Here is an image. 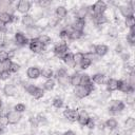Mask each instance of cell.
<instances>
[{
	"mask_svg": "<svg viewBox=\"0 0 135 135\" xmlns=\"http://www.w3.org/2000/svg\"><path fill=\"white\" fill-rule=\"evenodd\" d=\"M104 74L102 73H95L93 76H91V81L94 84H102L104 82Z\"/></svg>",
	"mask_w": 135,
	"mask_h": 135,
	"instance_id": "cell-28",
	"label": "cell"
},
{
	"mask_svg": "<svg viewBox=\"0 0 135 135\" xmlns=\"http://www.w3.org/2000/svg\"><path fill=\"white\" fill-rule=\"evenodd\" d=\"M52 104H53V107L56 108V109H61V108L63 107V99H62L61 97H59V96H56V97L53 98Z\"/></svg>",
	"mask_w": 135,
	"mask_h": 135,
	"instance_id": "cell-37",
	"label": "cell"
},
{
	"mask_svg": "<svg viewBox=\"0 0 135 135\" xmlns=\"http://www.w3.org/2000/svg\"><path fill=\"white\" fill-rule=\"evenodd\" d=\"M83 32H79V31H76V30H73L71 26H70V34H69V39L70 40H79L83 37Z\"/></svg>",
	"mask_w": 135,
	"mask_h": 135,
	"instance_id": "cell-27",
	"label": "cell"
},
{
	"mask_svg": "<svg viewBox=\"0 0 135 135\" xmlns=\"http://www.w3.org/2000/svg\"><path fill=\"white\" fill-rule=\"evenodd\" d=\"M104 127H105L107 129H109L110 131L116 130V129H118V121H117L116 118L110 117V118H108V119L104 121Z\"/></svg>",
	"mask_w": 135,
	"mask_h": 135,
	"instance_id": "cell-25",
	"label": "cell"
},
{
	"mask_svg": "<svg viewBox=\"0 0 135 135\" xmlns=\"http://www.w3.org/2000/svg\"><path fill=\"white\" fill-rule=\"evenodd\" d=\"M71 27L73 30H76V31H79V32H83V30L85 27V19L75 18L73 23L71 24Z\"/></svg>",
	"mask_w": 135,
	"mask_h": 135,
	"instance_id": "cell-20",
	"label": "cell"
},
{
	"mask_svg": "<svg viewBox=\"0 0 135 135\" xmlns=\"http://www.w3.org/2000/svg\"><path fill=\"white\" fill-rule=\"evenodd\" d=\"M90 117H91V116L88 114V112H86L85 110H80V111H78L77 122H78L80 126L84 127V126L86 124V122H88V120H89Z\"/></svg>",
	"mask_w": 135,
	"mask_h": 135,
	"instance_id": "cell-21",
	"label": "cell"
},
{
	"mask_svg": "<svg viewBox=\"0 0 135 135\" xmlns=\"http://www.w3.org/2000/svg\"><path fill=\"white\" fill-rule=\"evenodd\" d=\"M54 76L56 77V80H57V83L59 84V86H61V88L64 89L68 85H70V75L68 74L66 69L60 68L56 72V74Z\"/></svg>",
	"mask_w": 135,
	"mask_h": 135,
	"instance_id": "cell-1",
	"label": "cell"
},
{
	"mask_svg": "<svg viewBox=\"0 0 135 135\" xmlns=\"http://www.w3.org/2000/svg\"><path fill=\"white\" fill-rule=\"evenodd\" d=\"M68 52H69V45H68V43H66L65 41H61V42L55 44L54 47H53V53H54V55H55L56 57L60 58V59H61Z\"/></svg>",
	"mask_w": 135,
	"mask_h": 135,
	"instance_id": "cell-2",
	"label": "cell"
},
{
	"mask_svg": "<svg viewBox=\"0 0 135 135\" xmlns=\"http://www.w3.org/2000/svg\"><path fill=\"white\" fill-rule=\"evenodd\" d=\"M118 9H119L121 16L124 17V18H129V17H133L134 16V9L131 6H129L128 3L127 4L119 5L118 6Z\"/></svg>",
	"mask_w": 135,
	"mask_h": 135,
	"instance_id": "cell-17",
	"label": "cell"
},
{
	"mask_svg": "<svg viewBox=\"0 0 135 135\" xmlns=\"http://www.w3.org/2000/svg\"><path fill=\"white\" fill-rule=\"evenodd\" d=\"M127 42L131 46L135 45V27L129 30V33L127 34Z\"/></svg>",
	"mask_w": 135,
	"mask_h": 135,
	"instance_id": "cell-32",
	"label": "cell"
},
{
	"mask_svg": "<svg viewBox=\"0 0 135 135\" xmlns=\"http://www.w3.org/2000/svg\"><path fill=\"white\" fill-rule=\"evenodd\" d=\"M81 76L82 73L80 72H74L72 75H70V85L76 88L81 84Z\"/></svg>",
	"mask_w": 135,
	"mask_h": 135,
	"instance_id": "cell-19",
	"label": "cell"
},
{
	"mask_svg": "<svg viewBox=\"0 0 135 135\" xmlns=\"http://www.w3.org/2000/svg\"><path fill=\"white\" fill-rule=\"evenodd\" d=\"M69 34H70V27H63L59 32V37L61 39H69Z\"/></svg>",
	"mask_w": 135,
	"mask_h": 135,
	"instance_id": "cell-43",
	"label": "cell"
},
{
	"mask_svg": "<svg viewBox=\"0 0 135 135\" xmlns=\"http://www.w3.org/2000/svg\"><path fill=\"white\" fill-rule=\"evenodd\" d=\"M73 57H74L75 66H76V65H79L80 62L82 61V59L84 58V53H82V52H77V53H75V54L73 55Z\"/></svg>",
	"mask_w": 135,
	"mask_h": 135,
	"instance_id": "cell-38",
	"label": "cell"
},
{
	"mask_svg": "<svg viewBox=\"0 0 135 135\" xmlns=\"http://www.w3.org/2000/svg\"><path fill=\"white\" fill-rule=\"evenodd\" d=\"M124 109H126V103H124V101H121V100H113L108 108L109 112L113 115L121 113Z\"/></svg>",
	"mask_w": 135,
	"mask_h": 135,
	"instance_id": "cell-3",
	"label": "cell"
},
{
	"mask_svg": "<svg viewBox=\"0 0 135 135\" xmlns=\"http://www.w3.org/2000/svg\"><path fill=\"white\" fill-rule=\"evenodd\" d=\"M0 20L4 23V24H11L13 22H15L16 20H18L16 18V16L12 13H8V12H0Z\"/></svg>",
	"mask_w": 135,
	"mask_h": 135,
	"instance_id": "cell-15",
	"label": "cell"
},
{
	"mask_svg": "<svg viewBox=\"0 0 135 135\" xmlns=\"http://www.w3.org/2000/svg\"><path fill=\"white\" fill-rule=\"evenodd\" d=\"M124 24H126V26H127L129 30L134 28V27H135V18H134V16H133V17H129V18H126Z\"/></svg>",
	"mask_w": 135,
	"mask_h": 135,
	"instance_id": "cell-41",
	"label": "cell"
},
{
	"mask_svg": "<svg viewBox=\"0 0 135 135\" xmlns=\"http://www.w3.org/2000/svg\"><path fill=\"white\" fill-rule=\"evenodd\" d=\"M92 21L97 25H102L108 22V18L104 14H94L91 16Z\"/></svg>",
	"mask_w": 135,
	"mask_h": 135,
	"instance_id": "cell-22",
	"label": "cell"
},
{
	"mask_svg": "<svg viewBox=\"0 0 135 135\" xmlns=\"http://www.w3.org/2000/svg\"><path fill=\"white\" fill-rule=\"evenodd\" d=\"M105 86H107V90H108L109 92L118 91V88H119V79H116V78H109V79L105 81Z\"/></svg>",
	"mask_w": 135,
	"mask_h": 135,
	"instance_id": "cell-18",
	"label": "cell"
},
{
	"mask_svg": "<svg viewBox=\"0 0 135 135\" xmlns=\"http://www.w3.org/2000/svg\"><path fill=\"white\" fill-rule=\"evenodd\" d=\"M38 39H39V41L42 43V45H43L44 47H46L47 45H50V44L52 43V38H51L49 35H46V34H41V35L38 37Z\"/></svg>",
	"mask_w": 135,
	"mask_h": 135,
	"instance_id": "cell-35",
	"label": "cell"
},
{
	"mask_svg": "<svg viewBox=\"0 0 135 135\" xmlns=\"http://www.w3.org/2000/svg\"><path fill=\"white\" fill-rule=\"evenodd\" d=\"M3 132H4V127L2 124H0V135L3 134Z\"/></svg>",
	"mask_w": 135,
	"mask_h": 135,
	"instance_id": "cell-53",
	"label": "cell"
},
{
	"mask_svg": "<svg viewBox=\"0 0 135 135\" xmlns=\"http://www.w3.org/2000/svg\"><path fill=\"white\" fill-rule=\"evenodd\" d=\"M109 52V46L103 44V43H100V44H96L94 45V55L98 56V57H103L108 54Z\"/></svg>",
	"mask_w": 135,
	"mask_h": 135,
	"instance_id": "cell-16",
	"label": "cell"
},
{
	"mask_svg": "<svg viewBox=\"0 0 135 135\" xmlns=\"http://www.w3.org/2000/svg\"><path fill=\"white\" fill-rule=\"evenodd\" d=\"M85 127H88L90 130H92V129H94V128H95V120H94V118H93V117H90V118H89V120H88V122H86Z\"/></svg>",
	"mask_w": 135,
	"mask_h": 135,
	"instance_id": "cell-47",
	"label": "cell"
},
{
	"mask_svg": "<svg viewBox=\"0 0 135 135\" xmlns=\"http://www.w3.org/2000/svg\"><path fill=\"white\" fill-rule=\"evenodd\" d=\"M12 73L8 70H0V81H6L11 78Z\"/></svg>",
	"mask_w": 135,
	"mask_h": 135,
	"instance_id": "cell-39",
	"label": "cell"
},
{
	"mask_svg": "<svg viewBox=\"0 0 135 135\" xmlns=\"http://www.w3.org/2000/svg\"><path fill=\"white\" fill-rule=\"evenodd\" d=\"M28 49H30L31 52H33L35 54H40L45 50V47L42 45V43L39 41L38 38H31L30 39Z\"/></svg>",
	"mask_w": 135,
	"mask_h": 135,
	"instance_id": "cell-5",
	"label": "cell"
},
{
	"mask_svg": "<svg viewBox=\"0 0 135 135\" xmlns=\"http://www.w3.org/2000/svg\"><path fill=\"white\" fill-rule=\"evenodd\" d=\"M31 135H32V134H31Z\"/></svg>",
	"mask_w": 135,
	"mask_h": 135,
	"instance_id": "cell-55",
	"label": "cell"
},
{
	"mask_svg": "<svg viewBox=\"0 0 135 135\" xmlns=\"http://www.w3.org/2000/svg\"><path fill=\"white\" fill-rule=\"evenodd\" d=\"M54 75H55V72H54L51 68H43V69L41 70L40 77H42V78H44L45 80H47V79H52V78L54 77Z\"/></svg>",
	"mask_w": 135,
	"mask_h": 135,
	"instance_id": "cell-29",
	"label": "cell"
},
{
	"mask_svg": "<svg viewBox=\"0 0 135 135\" xmlns=\"http://www.w3.org/2000/svg\"><path fill=\"white\" fill-rule=\"evenodd\" d=\"M129 57H130V55L129 54H124V55H122V58H123V60H129Z\"/></svg>",
	"mask_w": 135,
	"mask_h": 135,
	"instance_id": "cell-52",
	"label": "cell"
},
{
	"mask_svg": "<svg viewBox=\"0 0 135 135\" xmlns=\"http://www.w3.org/2000/svg\"><path fill=\"white\" fill-rule=\"evenodd\" d=\"M128 82L135 88V72H134V69H132L129 73V77H128Z\"/></svg>",
	"mask_w": 135,
	"mask_h": 135,
	"instance_id": "cell-44",
	"label": "cell"
},
{
	"mask_svg": "<svg viewBox=\"0 0 135 135\" xmlns=\"http://www.w3.org/2000/svg\"><path fill=\"white\" fill-rule=\"evenodd\" d=\"M63 116L66 120L71 121V122H75L77 121V117H78V110L76 109H72V108H66L63 111Z\"/></svg>",
	"mask_w": 135,
	"mask_h": 135,
	"instance_id": "cell-13",
	"label": "cell"
},
{
	"mask_svg": "<svg viewBox=\"0 0 135 135\" xmlns=\"http://www.w3.org/2000/svg\"><path fill=\"white\" fill-rule=\"evenodd\" d=\"M20 64L18 63V62H15V61H9L8 62V68H7V70L11 72V73H17V72H19V70H20Z\"/></svg>",
	"mask_w": 135,
	"mask_h": 135,
	"instance_id": "cell-36",
	"label": "cell"
},
{
	"mask_svg": "<svg viewBox=\"0 0 135 135\" xmlns=\"http://www.w3.org/2000/svg\"><path fill=\"white\" fill-rule=\"evenodd\" d=\"M89 82H91V76L85 74V73H82V76H81V84L80 85H86Z\"/></svg>",
	"mask_w": 135,
	"mask_h": 135,
	"instance_id": "cell-46",
	"label": "cell"
},
{
	"mask_svg": "<svg viewBox=\"0 0 135 135\" xmlns=\"http://www.w3.org/2000/svg\"><path fill=\"white\" fill-rule=\"evenodd\" d=\"M118 91H120L121 93L123 94H132L134 93L135 91V88L132 86L128 80H122V79H119V88H118Z\"/></svg>",
	"mask_w": 135,
	"mask_h": 135,
	"instance_id": "cell-10",
	"label": "cell"
},
{
	"mask_svg": "<svg viewBox=\"0 0 135 135\" xmlns=\"http://www.w3.org/2000/svg\"><path fill=\"white\" fill-rule=\"evenodd\" d=\"M73 53H71V52H68L61 59H62V61L68 65V66H70V68H74L75 66V62H74V57H73Z\"/></svg>",
	"mask_w": 135,
	"mask_h": 135,
	"instance_id": "cell-26",
	"label": "cell"
},
{
	"mask_svg": "<svg viewBox=\"0 0 135 135\" xmlns=\"http://www.w3.org/2000/svg\"><path fill=\"white\" fill-rule=\"evenodd\" d=\"M55 86H56V81H55L54 78L45 80V81L43 82V84H42V89H43L44 91H49V92H50V91H53V90L55 89Z\"/></svg>",
	"mask_w": 135,
	"mask_h": 135,
	"instance_id": "cell-31",
	"label": "cell"
},
{
	"mask_svg": "<svg viewBox=\"0 0 135 135\" xmlns=\"http://www.w3.org/2000/svg\"><path fill=\"white\" fill-rule=\"evenodd\" d=\"M13 110H14V111H16V112H18V113H21V114H22L23 112H25L26 107H25V104H24V103L19 102V103H16V104L14 105Z\"/></svg>",
	"mask_w": 135,
	"mask_h": 135,
	"instance_id": "cell-42",
	"label": "cell"
},
{
	"mask_svg": "<svg viewBox=\"0 0 135 135\" xmlns=\"http://www.w3.org/2000/svg\"><path fill=\"white\" fill-rule=\"evenodd\" d=\"M126 102H127V104H131V105L134 103V95H133V93H132V94H128V95H127ZM126 102H124V103H126Z\"/></svg>",
	"mask_w": 135,
	"mask_h": 135,
	"instance_id": "cell-48",
	"label": "cell"
},
{
	"mask_svg": "<svg viewBox=\"0 0 135 135\" xmlns=\"http://www.w3.org/2000/svg\"><path fill=\"white\" fill-rule=\"evenodd\" d=\"M40 74H41V69H39V66L36 65H32L26 70V77L31 80L38 79L40 77Z\"/></svg>",
	"mask_w": 135,
	"mask_h": 135,
	"instance_id": "cell-9",
	"label": "cell"
},
{
	"mask_svg": "<svg viewBox=\"0 0 135 135\" xmlns=\"http://www.w3.org/2000/svg\"><path fill=\"white\" fill-rule=\"evenodd\" d=\"M32 7V2L28 1V0H20L16 3V6H15V9L22 14V15H25V14H28L30 9Z\"/></svg>",
	"mask_w": 135,
	"mask_h": 135,
	"instance_id": "cell-6",
	"label": "cell"
},
{
	"mask_svg": "<svg viewBox=\"0 0 135 135\" xmlns=\"http://www.w3.org/2000/svg\"><path fill=\"white\" fill-rule=\"evenodd\" d=\"M22 118V114L21 113H18L14 110H11L7 112L6 114V121H7V124H17Z\"/></svg>",
	"mask_w": 135,
	"mask_h": 135,
	"instance_id": "cell-7",
	"label": "cell"
},
{
	"mask_svg": "<svg viewBox=\"0 0 135 135\" xmlns=\"http://www.w3.org/2000/svg\"><path fill=\"white\" fill-rule=\"evenodd\" d=\"M92 63H93V60L91 59V58H89L85 54H84V58L82 59V61L80 62V64L78 65L81 70H86V69H89L91 65H92Z\"/></svg>",
	"mask_w": 135,
	"mask_h": 135,
	"instance_id": "cell-33",
	"label": "cell"
},
{
	"mask_svg": "<svg viewBox=\"0 0 135 135\" xmlns=\"http://www.w3.org/2000/svg\"><path fill=\"white\" fill-rule=\"evenodd\" d=\"M28 42H30V39L25 35V33L20 32V31L15 33V35H14V43L17 46H25V45H28Z\"/></svg>",
	"mask_w": 135,
	"mask_h": 135,
	"instance_id": "cell-4",
	"label": "cell"
},
{
	"mask_svg": "<svg viewBox=\"0 0 135 135\" xmlns=\"http://www.w3.org/2000/svg\"><path fill=\"white\" fill-rule=\"evenodd\" d=\"M13 55H14V52H13V51L0 50V64L5 63V62H7V61H11Z\"/></svg>",
	"mask_w": 135,
	"mask_h": 135,
	"instance_id": "cell-24",
	"label": "cell"
},
{
	"mask_svg": "<svg viewBox=\"0 0 135 135\" xmlns=\"http://www.w3.org/2000/svg\"><path fill=\"white\" fill-rule=\"evenodd\" d=\"M6 24H4L1 20H0V33H5L6 32Z\"/></svg>",
	"mask_w": 135,
	"mask_h": 135,
	"instance_id": "cell-50",
	"label": "cell"
},
{
	"mask_svg": "<svg viewBox=\"0 0 135 135\" xmlns=\"http://www.w3.org/2000/svg\"><path fill=\"white\" fill-rule=\"evenodd\" d=\"M28 120H30V123H31V126H32L33 128H34V127L37 128V127L39 126V122H38V120H37V117H33V116H32V117H30Z\"/></svg>",
	"mask_w": 135,
	"mask_h": 135,
	"instance_id": "cell-49",
	"label": "cell"
},
{
	"mask_svg": "<svg viewBox=\"0 0 135 135\" xmlns=\"http://www.w3.org/2000/svg\"><path fill=\"white\" fill-rule=\"evenodd\" d=\"M107 8H108L107 3L104 1H101V0L96 1L93 5H91V9H92L93 15L94 14H104Z\"/></svg>",
	"mask_w": 135,
	"mask_h": 135,
	"instance_id": "cell-8",
	"label": "cell"
},
{
	"mask_svg": "<svg viewBox=\"0 0 135 135\" xmlns=\"http://www.w3.org/2000/svg\"><path fill=\"white\" fill-rule=\"evenodd\" d=\"M26 32H27V35L31 36L32 38H38V37L42 34V33H41V28L38 27L37 25H35V26L31 27V28H27Z\"/></svg>",
	"mask_w": 135,
	"mask_h": 135,
	"instance_id": "cell-30",
	"label": "cell"
},
{
	"mask_svg": "<svg viewBox=\"0 0 135 135\" xmlns=\"http://www.w3.org/2000/svg\"><path fill=\"white\" fill-rule=\"evenodd\" d=\"M36 20L35 18L33 17V15L31 14H25V15H22L21 17V24L27 30V28H31L33 26H35L36 24Z\"/></svg>",
	"mask_w": 135,
	"mask_h": 135,
	"instance_id": "cell-12",
	"label": "cell"
},
{
	"mask_svg": "<svg viewBox=\"0 0 135 135\" xmlns=\"http://www.w3.org/2000/svg\"><path fill=\"white\" fill-rule=\"evenodd\" d=\"M2 93L6 96V97H13L17 94V88L15 85V83L9 82V83H5L3 89H2Z\"/></svg>",
	"mask_w": 135,
	"mask_h": 135,
	"instance_id": "cell-14",
	"label": "cell"
},
{
	"mask_svg": "<svg viewBox=\"0 0 135 135\" xmlns=\"http://www.w3.org/2000/svg\"><path fill=\"white\" fill-rule=\"evenodd\" d=\"M43 96H44V90L42 88H40V86H37L36 90H35V92H34V94H33V97L35 99H40Z\"/></svg>",
	"mask_w": 135,
	"mask_h": 135,
	"instance_id": "cell-40",
	"label": "cell"
},
{
	"mask_svg": "<svg viewBox=\"0 0 135 135\" xmlns=\"http://www.w3.org/2000/svg\"><path fill=\"white\" fill-rule=\"evenodd\" d=\"M124 128L127 129V131H133L135 128V119L134 117L130 116L124 120Z\"/></svg>",
	"mask_w": 135,
	"mask_h": 135,
	"instance_id": "cell-34",
	"label": "cell"
},
{
	"mask_svg": "<svg viewBox=\"0 0 135 135\" xmlns=\"http://www.w3.org/2000/svg\"><path fill=\"white\" fill-rule=\"evenodd\" d=\"M73 93H74L75 97L78 98V99H83V98L88 97L91 94V92L84 85H78V86L74 88V92Z\"/></svg>",
	"mask_w": 135,
	"mask_h": 135,
	"instance_id": "cell-11",
	"label": "cell"
},
{
	"mask_svg": "<svg viewBox=\"0 0 135 135\" xmlns=\"http://www.w3.org/2000/svg\"><path fill=\"white\" fill-rule=\"evenodd\" d=\"M55 16L58 20L64 19L68 16V8L64 5H58L55 8Z\"/></svg>",
	"mask_w": 135,
	"mask_h": 135,
	"instance_id": "cell-23",
	"label": "cell"
},
{
	"mask_svg": "<svg viewBox=\"0 0 135 135\" xmlns=\"http://www.w3.org/2000/svg\"><path fill=\"white\" fill-rule=\"evenodd\" d=\"M37 4L41 8H46V7H49L52 4V2L50 0H38L37 1Z\"/></svg>",
	"mask_w": 135,
	"mask_h": 135,
	"instance_id": "cell-45",
	"label": "cell"
},
{
	"mask_svg": "<svg viewBox=\"0 0 135 135\" xmlns=\"http://www.w3.org/2000/svg\"><path fill=\"white\" fill-rule=\"evenodd\" d=\"M2 107H3V100H2V98L0 97V110L2 109Z\"/></svg>",
	"mask_w": 135,
	"mask_h": 135,
	"instance_id": "cell-54",
	"label": "cell"
},
{
	"mask_svg": "<svg viewBox=\"0 0 135 135\" xmlns=\"http://www.w3.org/2000/svg\"><path fill=\"white\" fill-rule=\"evenodd\" d=\"M62 135H76V133H75L74 131H72V130H68V131H65Z\"/></svg>",
	"mask_w": 135,
	"mask_h": 135,
	"instance_id": "cell-51",
	"label": "cell"
}]
</instances>
